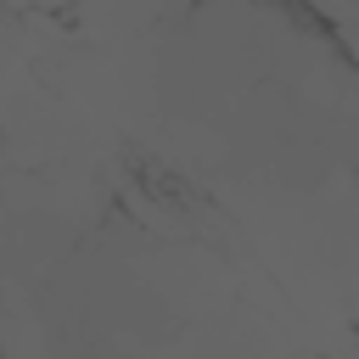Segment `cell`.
<instances>
[{
    "mask_svg": "<svg viewBox=\"0 0 359 359\" xmlns=\"http://www.w3.org/2000/svg\"><path fill=\"white\" fill-rule=\"evenodd\" d=\"M331 359H359V353H331Z\"/></svg>",
    "mask_w": 359,
    "mask_h": 359,
    "instance_id": "obj_1",
    "label": "cell"
}]
</instances>
